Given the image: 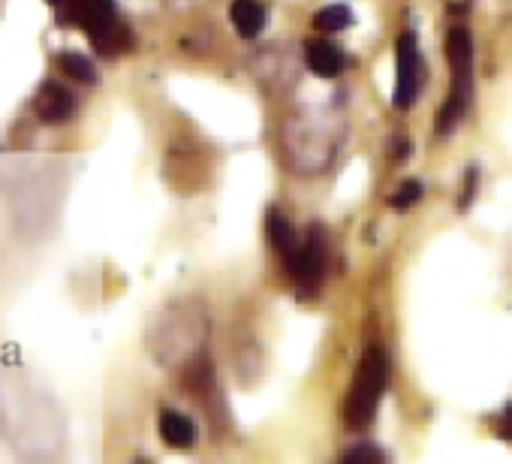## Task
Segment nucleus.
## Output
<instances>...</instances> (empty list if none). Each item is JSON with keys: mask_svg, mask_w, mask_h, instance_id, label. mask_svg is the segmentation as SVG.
Here are the masks:
<instances>
[{"mask_svg": "<svg viewBox=\"0 0 512 464\" xmlns=\"http://www.w3.org/2000/svg\"><path fill=\"white\" fill-rule=\"evenodd\" d=\"M344 136L347 124L338 109L302 106L281 127V151L296 175L314 178L335 166Z\"/></svg>", "mask_w": 512, "mask_h": 464, "instance_id": "f257e3e1", "label": "nucleus"}, {"mask_svg": "<svg viewBox=\"0 0 512 464\" xmlns=\"http://www.w3.org/2000/svg\"><path fill=\"white\" fill-rule=\"evenodd\" d=\"M55 10L64 25L82 28L103 58H118L133 46L130 28L115 0H58Z\"/></svg>", "mask_w": 512, "mask_h": 464, "instance_id": "f03ea898", "label": "nucleus"}, {"mask_svg": "<svg viewBox=\"0 0 512 464\" xmlns=\"http://www.w3.org/2000/svg\"><path fill=\"white\" fill-rule=\"evenodd\" d=\"M446 61H449V94L437 115V136L455 133L473 103V37L464 25L449 28Z\"/></svg>", "mask_w": 512, "mask_h": 464, "instance_id": "7ed1b4c3", "label": "nucleus"}, {"mask_svg": "<svg viewBox=\"0 0 512 464\" xmlns=\"http://www.w3.org/2000/svg\"><path fill=\"white\" fill-rule=\"evenodd\" d=\"M205 332H208V323L199 314V308L178 305L169 311V317H163L157 323L154 338H151V350L160 362L184 368L190 359L205 353Z\"/></svg>", "mask_w": 512, "mask_h": 464, "instance_id": "20e7f679", "label": "nucleus"}, {"mask_svg": "<svg viewBox=\"0 0 512 464\" xmlns=\"http://www.w3.org/2000/svg\"><path fill=\"white\" fill-rule=\"evenodd\" d=\"M386 386H389V356L383 353L380 344L368 347L356 374H353V383H350V392H347V401H344V422L347 428L359 431V428H368L380 410V401L386 395Z\"/></svg>", "mask_w": 512, "mask_h": 464, "instance_id": "39448f33", "label": "nucleus"}, {"mask_svg": "<svg viewBox=\"0 0 512 464\" xmlns=\"http://www.w3.org/2000/svg\"><path fill=\"white\" fill-rule=\"evenodd\" d=\"M284 263H287V272H290V281H293L299 299L302 302L317 299L323 278H326V266H329V242H326L323 226L314 223Z\"/></svg>", "mask_w": 512, "mask_h": 464, "instance_id": "423d86ee", "label": "nucleus"}, {"mask_svg": "<svg viewBox=\"0 0 512 464\" xmlns=\"http://www.w3.org/2000/svg\"><path fill=\"white\" fill-rule=\"evenodd\" d=\"M422 79H425V67H422L419 43H416V34L407 31L398 37V46H395V91H392L395 109L407 112L416 103Z\"/></svg>", "mask_w": 512, "mask_h": 464, "instance_id": "0eeeda50", "label": "nucleus"}, {"mask_svg": "<svg viewBox=\"0 0 512 464\" xmlns=\"http://www.w3.org/2000/svg\"><path fill=\"white\" fill-rule=\"evenodd\" d=\"M34 112L46 124H64L76 115V94L61 82H46L34 97Z\"/></svg>", "mask_w": 512, "mask_h": 464, "instance_id": "6e6552de", "label": "nucleus"}, {"mask_svg": "<svg viewBox=\"0 0 512 464\" xmlns=\"http://www.w3.org/2000/svg\"><path fill=\"white\" fill-rule=\"evenodd\" d=\"M229 19H232V28L238 31V37L256 40L266 31L269 13H266V7L260 4V0H232Z\"/></svg>", "mask_w": 512, "mask_h": 464, "instance_id": "1a4fd4ad", "label": "nucleus"}, {"mask_svg": "<svg viewBox=\"0 0 512 464\" xmlns=\"http://www.w3.org/2000/svg\"><path fill=\"white\" fill-rule=\"evenodd\" d=\"M305 64H308L317 76L335 79V76H341L347 58H344V52H341L332 40H308V43H305Z\"/></svg>", "mask_w": 512, "mask_h": 464, "instance_id": "9d476101", "label": "nucleus"}, {"mask_svg": "<svg viewBox=\"0 0 512 464\" xmlns=\"http://www.w3.org/2000/svg\"><path fill=\"white\" fill-rule=\"evenodd\" d=\"M160 437H163V443L166 446H172V449H190L193 443H196V425H193V419L187 416V413H181V410H172V407H166L163 413H160Z\"/></svg>", "mask_w": 512, "mask_h": 464, "instance_id": "9b49d317", "label": "nucleus"}, {"mask_svg": "<svg viewBox=\"0 0 512 464\" xmlns=\"http://www.w3.org/2000/svg\"><path fill=\"white\" fill-rule=\"evenodd\" d=\"M266 232H269L272 251H275L281 260H287V257L296 251V245H299L296 229H293V223L287 220V214H284L281 208H272V211L266 214Z\"/></svg>", "mask_w": 512, "mask_h": 464, "instance_id": "f8f14e48", "label": "nucleus"}, {"mask_svg": "<svg viewBox=\"0 0 512 464\" xmlns=\"http://www.w3.org/2000/svg\"><path fill=\"white\" fill-rule=\"evenodd\" d=\"M58 67L70 76V79H76V82H82V85H97V67H94V61L88 58V55H79V52H61L58 55Z\"/></svg>", "mask_w": 512, "mask_h": 464, "instance_id": "ddd939ff", "label": "nucleus"}, {"mask_svg": "<svg viewBox=\"0 0 512 464\" xmlns=\"http://www.w3.org/2000/svg\"><path fill=\"white\" fill-rule=\"evenodd\" d=\"M353 25V10L347 4H329L314 16V28L323 34H338Z\"/></svg>", "mask_w": 512, "mask_h": 464, "instance_id": "4468645a", "label": "nucleus"}, {"mask_svg": "<svg viewBox=\"0 0 512 464\" xmlns=\"http://www.w3.org/2000/svg\"><path fill=\"white\" fill-rule=\"evenodd\" d=\"M419 199H422V184L413 181V178H407V181L389 196V205H392L395 211H407V208H413Z\"/></svg>", "mask_w": 512, "mask_h": 464, "instance_id": "2eb2a0df", "label": "nucleus"}, {"mask_svg": "<svg viewBox=\"0 0 512 464\" xmlns=\"http://www.w3.org/2000/svg\"><path fill=\"white\" fill-rule=\"evenodd\" d=\"M344 461H350V464H383L386 461V452L377 449V446L359 443V446H353V449L344 452Z\"/></svg>", "mask_w": 512, "mask_h": 464, "instance_id": "dca6fc26", "label": "nucleus"}, {"mask_svg": "<svg viewBox=\"0 0 512 464\" xmlns=\"http://www.w3.org/2000/svg\"><path fill=\"white\" fill-rule=\"evenodd\" d=\"M476 184H479V172H476V169H467L464 187H461V193H458V208H461V211L470 208V202H473V196H476Z\"/></svg>", "mask_w": 512, "mask_h": 464, "instance_id": "f3484780", "label": "nucleus"}, {"mask_svg": "<svg viewBox=\"0 0 512 464\" xmlns=\"http://www.w3.org/2000/svg\"><path fill=\"white\" fill-rule=\"evenodd\" d=\"M497 431H500V437H503V440H509V443H512V404L500 413Z\"/></svg>", "mask_w": 512, "mask_h": 464, "instance_id": "a211bd4d", "label": "nucleus"}, {"mask_svg": "<svg viewBox=\"0 0 512 464\" xmlns=\"http://www.w3.org/2000/svg\"><path fill=\"white\" fill-rule=\"evenodd\" d=\"M49 4H52V7H55V4H58V0H49Z\"/></svg>", "mask_w": 512, "mask_h": 464, "instance_id": "6ab92c4d", "label": "nucleus"}]
</instances>
